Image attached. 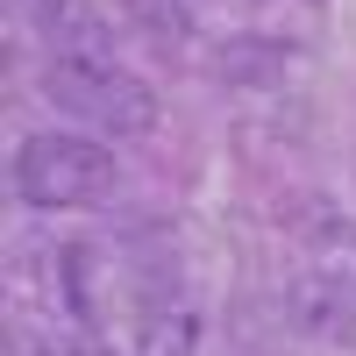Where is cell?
Here are the masks:
<instances>
[{
	"label": "cell",
	"mask_w": 356,
	"mask_h": 356,
	"mask_svg": "<svg viewBox=\"0 0 356 356\" xmlns=\"http://www.w3.org/2000/svg\"><path fill=\"white\" fill-rule=\"evenodd\" d=\"M43 93L65 107L86 136H107V143L157 129V86L136 79L129 65H114V57H50Z\"/></svg>",
	"instance_id": "cell-2"
},
{
	"label": "cell",
	"mask_w": 356,
	"mask_h": 356,
	"mask_svg": "<svg viewBox=\"0 0 356 356\" xmlns=\"http://www.w3.org/2000/svg\"><path fill=\"white\" fill-rule=\"evenodd\" d=\"M285 314H292L300 335L349 349L356 342V271L349 264H335V271H300L292 292H285Z\"/></svg>",
	"instance_id": "cell-3"
},
{
	"label": "cell",
	"mask_w": 356,
	"mask_h": 356,
	"mask_svg": "<svg viewBox=\"0 0 356 356\" xmlns=\"http://www.w3.org/2000/svg\"><path fill=\"white\" fill-rule=\"evenodd\" d=\"M36 29L50 57H114L107 22L86 8V0H36Z\"/></svg>",
	"instance_id": "cell-4"
},
{
	"label": "cell",
	"mask_w": 356,
	"mask_h": 356,
	"mask_svg": "<svg viewBox=\"0 0 356 356\" xmlns=\"http://www.w3.org/2000/svg\"><path fill=\"white\" fill-rule=\"evenodd\" d=\"M314 8H321V0H314Z\"/></svg>",
	"instance_id": "cell-5"
},
{
	"label": "cell",
	"mask_w": 356,
	"mask_h": 356,
	"mask_svg": "<svg viewBox=\"0 0 356 356\" xmlns=\"http://www.w3.org/2000/svg\"><path fill=\"white\" fill-rule=\"evenodd\" d=\"M8 186H15L22 207H36V214L100 207L114 193V150H107V136H86V129H36V136L15 143Z\"/></svg>",
	"instance_id": "cell-1"
}]
</instances>
